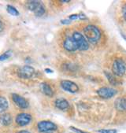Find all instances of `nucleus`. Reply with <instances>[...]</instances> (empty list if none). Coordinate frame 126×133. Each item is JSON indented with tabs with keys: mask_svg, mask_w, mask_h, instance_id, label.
<instances>
[{
	"mask_svg": "<svg viewBox=\"0 0 126 133\" xmlns=\"http://www.w3.org/2000/svg\"><path fill=\"white\" fill-rule=\"evenodd\" d=\"M70 129H71L72 131H73L74 132H76V133H88V132L83 131H81V130H80V129L76 128H74V127H70Z\"/></svg>",
	"mask_w": 126,
	"mask_h": 133,
	"instance_id": "23",
	"label": "nucleus"
},
{
	"mask_svg": "<svg viewBox=\"0 0 126 133\" xmlns=\"http://www.w3.org/2000/svg\"><path fill=\"white\" fill-rule=\"evenodd\" d=\"M117 91L109 87H103L101 88L97 91V94L98 95L102 98H105V99H108V98H113L115 95H117Z\"/></svg>",
	"mask_w": 126,
	"mask_h": 133,
	"instance_id": "5",
	"label": "nucleus"
},
{
	"mask_svg": "<svg viewBox=\"0 0 126 133\" xmlns=\"http://www.w3.org/2000/svg\"><path fill=\"white\" fill-rule=\"evenodd\" d=\"M11 121H12V117L9 114H4L0 117V122H1L3 125L8 126L9 124H10Z\"/></svg>",
	"mask_w": 126,
	"mask_h": 133,
	"instance_id": "14",
	"label": "nucleus"
},
{
	"mask_svg": "<svg viewBox=\"0 0 126 133\" xmlns=\"http://www.w3.org/2000/svg\"><path fill=\"white\" fill-rule=\"evenodd\" d=\"M17 133H31V132H29V131L23 130V131H18V132H17Z\"/></svg>",
	"mask_w": 126,
	"mask_h": 133,
	"instance_id": "26",
	"label": "nucleus"
},
{
	"mask_svg": "<svg viewBox=\"0 0 126 133\" xmlns=\"http://www.w3.org/2000/svg\"><path fill=\"white\" fill-rule=\"evenodd\" d=\"M45 71H46L47 72H48V73H51V72H53V71H52L51 69H46Z\"/></svg>",
	"mask_w": 126,
	"mask_h": 133,
	"instance_id": "27",
	"label": "nucleus"
},
{
	"mask_svg": "<svg viewBox=\"0 0 126 133\" xmlns=\"http://www.w3.org/2000/svg\"><path fill=\"white\" fill-rule=\"evenodd\" d=\"M11 96H12L13 101L14 102V103L18 106V107H20L21 109H27L29 106V102L24 98H23L22 96L17 95V94H12Z\"/></svg>",
	"mask_w": 126,
	"mask_h": 133,
	"instance_id": "8",
	"label": "nucleus"
},
{
	"mask_svg": "<svg viewBox=\"0 0 126 133\" xmlns=\"http://www.w3.org/2000/svg\"><path fill=\"white\" fill-rule=\"evenodd\" d=\"M84 33L88 40L92 44L98 43L102 37V33L99 29L93 24H88L85 26L84 29Z\"/></svg>",
	"mask_w": 126,
	"mask_h": 133,
	"instance_id": "1",
	"label": "nucleus"
},
{
	"mask_svg": "<svg viewBox=\"0 0 126 133\" xmlns=\"http://www.w3.org/2000/svg\"><path fill=\"white\" fill-rule=\"evenodd\" d=\"M122 14H123V17L124 19L126 21V3L124 5V6L122 7Z\"/></svg>",
	"mask_w": 126,
	"mask_h": 133,
	"instance_id": "24",
	"label": "nucleus"
},
{
	"mask_svg": "<svg viewBox=\"0 0 126 133\" xmlns=\"http://www.w3.org/2000/svg\"><path fill=\"white\" fill-rule=\"evenodd\" d=\"M72 37L73 38L77 46V48L79 50H87L89 48V44L85 37L78 32H74L72 35Z\"/></svg>",
	"mask_w": 126,
	"mask_h": 133,
	"instance_id": "2",
	"label": "nucleus"
},
{
	"mask_svg": "<svg viewBox=\"0 0 126 133\" xmlns=\"http://www.w3.org/2000/svg\"><path fill=\"white\" fill-rule=\"evenodd\" d=\"M99 133H117L115 129H101L98 130Z\"/></svg>",
	"mask_w": 126,
	"mask_h": 133,
	"instance_id": "21",
	"label": "nucleus"
},
{
	"mask_svg": "<svg viewBox=\"0 0 126 133\" xmlns=\"http://www.w3.org/2000/svg\"><path fill=\"white\" fill-rule=\"evenodd\" d=\"M63 47L68 52H74L77 50V46L72 36H67L63 42Z\"/></svg>",
	"mask_w": 126,
	"mask_h": 133,
	"instance_id": "9",
	"label": "nucleus"
},
{
	"mask_svg": "<svg viewBox=\"0 0 126 133\" xmlns=\"http://www.w3.org/2000/svg\"><path fill=\"white\" fill-rule=\"evenodd\" d=\"M40 88H41V91L42 92L48 96V97H52L54 95V91L52 89V88L50 86L49 84L47 83H42L41 85H40Z\"/></svg>",
	"mask_w": 126,
	"mask_h": 133,
	"instance_id": "13",
	"label": "nucleus"
},
{
	"mask_svg": "<svg viewBox=\"0 0 126 133\" xmlns=\"http://www.w3.org/2000/svg\"><path fill=\"white\" fill-rule=\"evenodd\" d=\"M32 121V116L29 114L21 113L18 114L16 117V122L20 126L28 125Z\"/></svg>",
	"mask_w": 126,
	"mask_h": 133,
	"instance_id": "10",
	"label": "nucleus"
},
{
	"mask_svg": "<svg viewBox=\"0 0 126 133\" xmlns=\"http://www.w3.org/2000/svg\"><path fill=\"white\" fill-rule=\"evenodd\" d=\"M9 107L8 101L3 96H0V113L5 112Z\"/></svg>",
	"mask_w": 126,
	"mask_h": 133,
	"instance_id": "15",
	"label": "nucleus"
},
{
	"mask_svg": "<svg viewBox=\"0 0 126 133\" xmlns=\"http://www.w3.org/2000/svg\"><path fill=\"white\" fill-rule=\"evenodd\" d=\"M6 10L8 11V13L13 16H18L19 15V12L18 10L13 6H10V5H8L6 6Z\"/></svg>",
	"mask_w": 126,
	"mask_h": 133,
	"instance_id": "19",
	"label": "nucleus"
},
{
	"mask_svg": "<svg viewBox=\"0 0 126 133\" xmlns=\"http://www.w3.org/2000/svg\"><path fill=\"white\" fill-rule=\"evenodd\" d=\"M38 130L40 132H47V131H52L57 130V125L49 121H39L37 124Z\"/></svg>",
	"mask_w": 126,
	"mask_h": 133,
	"instance_id": "4",
	"label": "nucleus"
},
{
	"mask_svg": "<svg viewBox=\"0 0 126 133\" xmlns=\"http://www.w3.org/2000/svg\"><path fill=\"white\" fill-rule=\"evenodd\" d=\"M34 73V68L29 65H24L18 70V76L22 79H29L32 77Z\"/></svg>",
	"mask_w": 126,
	"mask_h": 133,
	"instance_id": "7",
	"label": "nucleus"
},
{
	"mask_svg": "<svg viewBox=\"0 0 126 133\" xmlns=\"http://www.w3.org/2000/svg\"><path fill=\"white\" fill-rule=\"evenodd\" d=\"M12 55V51L10 50L4 52L2 55H0V61H5L6 59H8L9 58H10Z\"/></svg>",
	"mask_w": 126,
	"mask_h": 133,
	"instance_id": "20",
	"label": "nucleus"
},
{
	"mask_svg": "<svg viewBox=\"0 0 126 133\" xmlns=\"http://www.w3.org/2000/svg\"><path fill=\"white\" fill-rule=\"evenodd\" d=\"M40 4H41V3L39 1H29L27 3V6L29 10H32L34 12Z\"/></svg>",
	"mask_w": 126,
	"mask_h": 133,
	"instance_id": "17",
	"label": "nucleus"
},
{
	"mask_svg": "<svg viewBox=\"0 0 126 133\" xmlns=\"http://www.w3.org/2000/svg\"><path fill=\"white\" fill-rule=\"evenodd\" d=\"M113 73L119 77L124 76L126 72V64L122 58H117L114 60L112 65Z\"/></svg>",
	"mask_w": 126,
	"mask_h": 133,
	"instance_id": "3",
	"label": "nucleus"
},
{
	"mask_svg": "<svg viewBox=\"0 0 126 133\" xmlns=\"http://www.w3.org/2000/svg\"><path fill=\"white\" fill-rule=\"evenodd\" d=\"M3 31V23L1 21V20H0V32Z\"/></svg>",
	"mask_w": 126,
	"mask_h": 133,
	"instance_id": "28",
	"label": "nucleus"
},
{
	"mask_svg": "<svg viewBox=\"0 0 126 133\" xmlns=\"http://www.w3.org/2000/svg\"><path fill=\"white\" fill-rule=\"evenodd\" d=\"M60 84L63 90L70 93H77L79 91V87L77 86V84L71 81L64 79V81H61Z\"/></svg>",
	"mask_w": 126,
	"mask_h": 133,
	"instance_id": "6",
	"label": "nucleus"
},
{
	"mask_svg": "<svg viewBox=\"0 0 126 133\" xmlns=\"http://www.w3.org/2000/svg\"><path fill=\"white\" fill-rule=\"evenodd\" d=\"M45 11H46L45 6L41 3V4L37 7V9L34 11V14H35L36 16H37V17H41V16H43V15L45 14Z\"/></svg>",
	"mask_w": 126,
	"mask_h": 133,
	"instance_id": "18",
	"label": "nucleus"
},
{
	"mask_svg": "<svg viewBox=\"0 0 126 133\" xmlns=\"http://www.w3.org/2000/svg\"><path fill=\"white\" fill-rule=\"evenodd\" d=\"M105 74H106V76H107V79H108L109 82H110L112 85H114V86H115V85H118V84H120V82L118 81V79H117V78H115V76H114V75H112L111 73L106 72Z\"/></svg>",
	"mask_w": 126,
	"mask_h": 133,
	"instance_id": "16",
	"label": "nucleus"
},
{
	"mask_svg": "<svg viewBox=\"0 0 126 133\" xmlns=\"http://www.w3.org/2000/svg\"><path fill=\"white\" fill-rule=\"evenodd\" d=\"M80 18H81V14H72L69 17V19L70 21H72V20H77V19H80Z\"/></svg>",
	"mask_w": 126,
	"mask_h": 133,
	"instance_id": "22",
	"label": "nucleus"
},
{
	"mask_svg": "<svg viewBox=\"0 0 126 133\" xmlns=\"http://www.w3.org/2000/svg\"><path fill=\"white\" fill-rule=\"evenodd\" d=\"M115 107L119 111H126V98L121 97L115 101Z\"/></svg>",
	"mask_w": 126,
	"mask_h": 133,
	"instance_id": "12",
	"label": "nucleus"
},
{
	"mask_svg": "<svg viewBox=\"0 0 126 133\" xmlns=\"http://www.w3.org/2000/svg\"><path fill=\"white\" fill-rule=\"evenodd\" d=\"M61 23H62V24H70L71 21H70L69 19V20H62V21H61Z\"/></svg>",
	"mask_w": 126,
	"mask_h": 133,
	"instance_id": "25",
	"label": "nucleus"
},
{
	"mask_svg": "<svg viewBox=\"0 0 126 133\" xmlns=\"http://www.w3.org/2000/svg\"><path fill=\"white\" fill-rule=\"evenodd\" d=\"M55 107L58 108L60 110L62 111H65L69 108V102L64 98H58L55 100Z\"/></svg>",
	"mask_w": 126,
	"mask_h": 133,
	"instance_id": "11",
	"label": "nucleus"
}]
</instances>
